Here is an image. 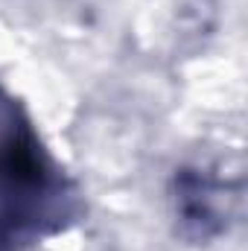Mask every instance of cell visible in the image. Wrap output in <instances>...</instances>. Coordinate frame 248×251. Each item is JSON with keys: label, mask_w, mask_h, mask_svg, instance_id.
Segmentation results:
<instances>
[{"label": "cell", "mask_w": 248, "mask_h": 251, "mask_svg": "<svg viewBox=\"0 0 248 251\" xmlns=\"http://www.w3.org/2000/svg\"><path fill=\"white\" fill-rule=\"evenodd\" d=\"M240 201V190L228 187L207 170H178L173 178V210L187 240L207 243L228 228L231 204Z\"/></svg>", "instance_id": "2"}, {"label": "cell", "mask_w": 248, "mask_h": 251, "mask_svg": "<svg viewBox=\"0 0 248 251\" xmlns=\"http://www.w3.org/2000/svg\"><path fill=\"white\" fill-rule=\"evenodd\" d=\"M85 213L82 190L0 82V251H41Z\"/></svg>", "instance_id": "1"}]
</instances>
